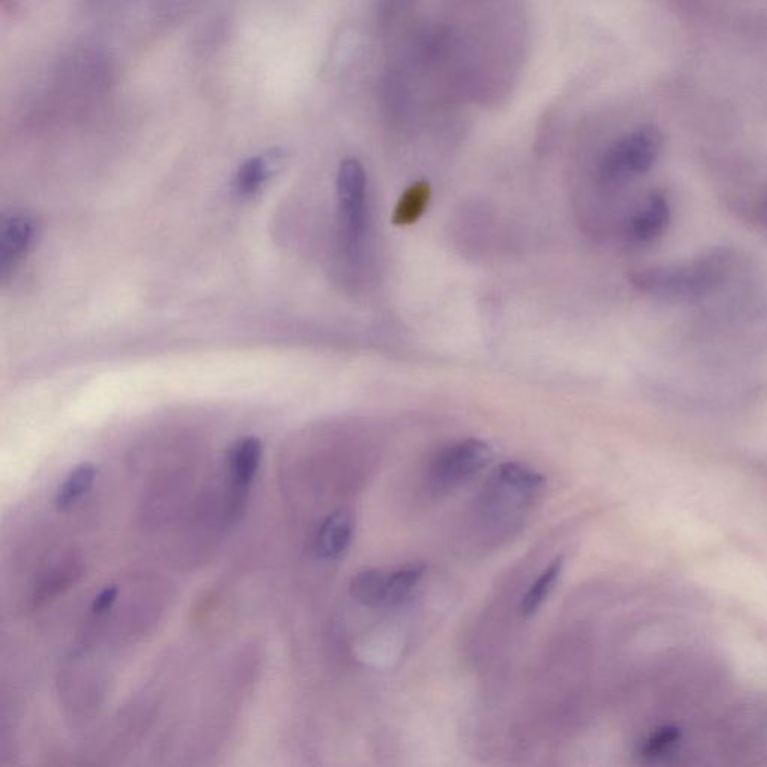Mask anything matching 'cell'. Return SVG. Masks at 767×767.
<instances>
[{
  "label": "cell",
  "instance_id": "cell-3",
  "mask_svg": "<svg viewBox=\"0 0 767 767\" xmlns=\"http://www.w3.org/2000/svg\"><path fill=\"white\" fill-rule=\"evenodd\" d=\"M493 459L489 444L481 439H462L439 450L427 468V487L433 495L453 492L483 471Z\"/></svg>",
  "mask_w": 767,
  "mask_h": 767
},
{
  "label": "cell",
  "instance_id": "cell-2",
  "mask_svg": "<svg viewBox=\"0 0 767 767\" xmlns=\"http://www.w3.org/2000/svg\"><path fill=\"white\" fill-rule=\"evenodd\" d=\"M336 191L342 246L345 254L354 258L362 249L369 218L368 176L357 159L342 161Z\"/></svg>",
  "mask_w": 767,
  "mask_h": 767
},
{
  "label": "cell",
  "instance_id": "cell-11",
  "mask_svg": "<svg viewBox=\"0 0 767 767\" xmlns=\"http://www.w3.org/2000/svg\"><path fill=\"white\" fill-rule=\"evenodd\" d=\"M565 561L562 556L553 559L547 568H544L543 573L537 577L534 583L529 586L526 591L525 597L522 598V604H520V610L522 615L526 618L534 616L538 610L541 609L547 598L552 594L555 589L556 583L561 579L562 571H564Z\"/></svg>",
  "mask_w": 767,
  "mask_h": 767
},
{
  "label": "cell",
  "instance_id": "cell-5",
  "mask_svg": "<svg viewBox=\"0 0 767 767\" xmlns=\"http://www.w3.org/2000/svg\"><path fill=\"white\" fill-rule=\"evenodd\" d=\"M263 457V444L257 436L239 439L228 453V478L231 484L230 519L237 520L245 511L249 489L257 477Z\"/></svg>",
  "mask_w": 767,
  "mask_h": 767
},
{
  "label": "cell",
  "instance_id": "cell-1",
  "mask_svg": "<svg viewBox=\"0 0 767 767\" xmlns=\"http://www.w3.org/2000/svg\"><path fill=\"white\" fill-rule=\"evenodd\" d=\"M733 261L732 252L715 249L685 263L637 270L630 282L640 293L664 302H696L726 284Z\"/></svg>",
  "mask_w": 767,
  "mask_h": 767
},
{
  "label": "cell",
  "instance_id": "cell-13",
  "mask_svg": "<svg viewBox=\"0 0 767 767\" xmlns=\"http://www.w3.org/2000/svg\"><path fill=\"white\" fill-rule=\"evenodd\" d=\"M432 189L427 182H415L400 195L393 213V224L408 227L415 224L430 203Z\"/></svg>",
  "mask_w": 767,
  "mask_h": 767
},
{
  "label": "cell",
  "instance_id": "cell-15",
  "mask_svg": "<svg viewBox=\"0 0 767 767\" xmlns=\"http://www.w3.org/2000/svg\"><path fill=\"white\" fill-rule=\"evenodd\" d=\"M270 174L272 171L266 158L255 156V158L246 159L237 168L236 176H234V192L242 198L254 197L263 188Z\"/></svg>",
  "mask_w": 767,
  "mask_h": 767
},
{
  "label": "cell",
  "instance_id": "cell-6",
  "mask_svg": "<svg viewBox=\"0 0 767 767\" xmlns=\"http://www.w3.org/2000/svg\"><path fill=\"white\" fill-rule=\"evenodd\" d=\"M38 234V224L30 213L14 210L0 221V278L6 281L23 263Z\"/></svg>",
  "mask_w": 767,
  "mask_h": 767
},
{
  "label": "cell",
  "instance_id": "cell-10",
  "mask_svg": "<svg viewBox=\"0 0 767 767\" xmlns=\"http://www.w3.org/2000/svg\"><path fill=\"white\" fill-rule=\"evenodd\" d=\"M388 574L381 568L360 571L351 579L350 591L354 600L366 607H387Z\"/></svg>",
  "mask_w": 767,
  "mask_h": 767
},
{
  "label": "cell",
  "instance_id": "cell-7",
  "mask_svg": "<svg viewBox=\"0 0 767 767\" xmlns=\"http://www.w3.org/2000/svg\"><path fill=\"white\" fill-rule=\"evenodd\" d=\"M670 216L669 198L663 192H651L628 219L625 240L631 246L651 245L669 227Z\"/></svg>",
  "mask_w": 767,
  "mask_h": 767
},
{
  "label": "cell",
  "instance_id": "cell-16",
  "mask_svg": "<svg viewBox=\"0 0 767 767\" xmlns=\"http://www.w3.org/2000/svg\"><path fill=\"white\" fill-rule=\"evenodd\" d=\"M117 594H119L117 586L111 585L102 589V591L96 595L95 600H93V613L102 615V613L108 612V610L111 609V606L116 603Z\"/></svg>",
  "mask_w": 767,
  "mask_h": 767
},
{
  "label": "cell",
  "instance_id": "cell-12",
  "mask_svg": "<svg viewBox=\"0 0 767 767\" xmlns=\"http://www.w3.org/2000/svg\"><path fill=\"white\" fill-rule=\"evenodd\" d=\"M96 475H98V469L93 463L86 462L75 466L57 489L56 498H54L57 511L60 513L68 511L81 496L86 495L92 489Z\"/></svg>",
  "mask_w": 767,
  "mask_h": 767
},
{
  "label": "cell",
  "instance_id": "cell-8",
  "mask_svg": "<svg viewBox=\"0 0 767 767\" xmlns=\"http://www.w3.org/2000/svg\"><path fill=\"white\" fill-rule=\"evenodd\" d=\"M356 517L350 508H339L326 517L315 537L314 549L324 561H339L353 543Z\"/></svg>",
  "mask_w": 767,
  "mask_h": 767
},
{
  "label": "cell",
  "instance_id": "cell-14",
  "mask_svg": "<svg viewBox=\"0 0 767 767\" xmlns=\"http://www.w3.org/2000/svg\"><path fill=\"white\" fill-rule=\"evenodd\" d=\"M427 567L421 562L403 565L388 574L387 607L399 606L411 597L426 574Z\"/></svg>",
  "mask_w": 767,
  "mask_h": 767
},
{
  "label": "cell",
  "instance_id": "cell-9",
  "mask_svg": "<svg viewBox=\"0 0 767 767\" xmlns=\"http://www.w3.org/2000/svg\"><path fill=\"white\" fill-rule=\"evenodd\" d=\"M495 481L511 495L532 499L543 490L546 478L531 466L520 462L502 463L495 471Z\"/></svg>",
  "mask_w": 767,
  "mask_h": 767
},
{
  "label": "cell",
  "instance_id": "cell-4",
  "mask_svg": "<svg viewBox=\"0 0 767 767\" xmlns=\"http://www.w3.org/2000/svg\"><path fill=\"white\" fill-rule=\"evenodd\" d=\"M661 138L654 129H639L616 141L600 162V179L621 185L651 170L660 155Z\"/></svg>",
  "mask_w": 767,
  "mask_h": 767
}]
</instances>
